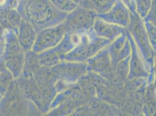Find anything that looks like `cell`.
<instances>
[{"mask_svg":"<svg viewBox=\"0 0 156 116\" xmlns=\"http://www.w3.org/2000/svg\"><path fill=\"white\" fill-rule=\"evenodd\" d=\"M126 28L132 35L143 60L150 72L153 67L155 52L150 43L143 19L137 12H130V21Z\"/></svg>","mask_w":156,"mask_h":116,"instance_id":"6da1fadb","label":"cell"},{"mask_svg":"<svg viewBox=\"0 0 156 116\" xmlns=\"http://www.w3.org/2000/svg\"><path fill=\"white\" fill-rule=\"evenodd\" d=\"M107 46L87 60V70L100 75L112 84L115 78V70Z\"/></svg>","mask_w":156,"mask_h":116,"instance_id":"7a4b0ae2","label":"cell"},{"mask_svg":"<svg viewBox=\"0 0 156 116\" xmlns=\"http://www.w3.org/2000/svg\"><path fill=\"white\" fill-rule=\"evenodd\" d=\"M126 33L131 46L129 73L127 80H133L139 78H149V70L143 60V58L137 47L134 39L128 29H126Z\"/></svg>","mask_w":156,"mask_h":116,"instance_id":"3957f363","label":"cell"},{"mask_svg":"<svg viewBox=\"0 0 156 116\" xmlns=\"http://www.w3.org/2000/svg\"><path fill=\"white\" fill-rule=\"evenodd\" d=\"M98 13L87 8H79L72 16L71 27L73 32L85 34L93 27Z\"/></svg>","mask_w":156,"mask_h":116,"instance_id":"277c9868","label":"cell"},{"mask_svg":"<svg viewBox=\"0 0 156 116\" xmlns=\"http://www.w3.org/2000/svg\"><path fill=\"white\" fill-rule=\"evenodd\" d=\"M130 12L121 0H118L110 10L106 13L98 14L97 17L104 21L127 27L130 21Z\"/></svg>","mask_w":156,"mask_h":116,"instance_id":"5b68a950","label":"cell"},{"mask_svg":"<svg viewBox=\"0 0 156 116\" xmlns=\"http://www.w3.org/2000/svg\"><path fill=\"white\" fill-rule=\"evenodd\" d=\"M98 36L113 41L120 35L125 32L126 28L104 21L96 18L93 27Z\"/></svg>","mask_w":156,"mask_h":116,"instance_id":"8992f818","label":"cell"},{"mask_svg":"<svg viewBox=\"0 0 156 116\" xmlns=\"http://www.w3.org/2000/svg\"><path fill=\"white\" fill-rule=\"evenodd\" d=\"M126 31L123 34L120 35L118 37H117L115 39H114L113 41H112L110 44H109L107 46L109 53V55L110 56L111 64L114 70H115L116 66L118 63L117 60L118 55L121 49L124 46V44L127 39Z\"/></svg>","mask_w":156,"mask_h":116,"instance_id":"52a82bcc","label":"cell"},{"mask_svg":"<svg viewBox=\"0 0 156 116\" xmlns=\"http://www.w3.org/2000/svg\"><path fill=\"white\" fill-rule=\"evenodd\" d=\"M118 0H85L83 6L85 8L95 11L98 14L108 12Z\"/></svg>","mask_w":156,"mask_h":116,"instance_id":"ba28073f","label":"cell"},{"mask_svg":"<svg viewBox=\"0 0 156 116\" xmlns=\"http://www.w3.org/2000/svg\"><path fill=\"white\" fill-rule=\"evenodd\" d=\"M150 43L156 53V26L149 20H143Z\"/></svg>","mask_w":156,"mask_h":116,"instance_id":"9c48e42d","label":"cell"},{"mask_svg":"<svg viewBox=\"0 0 156 116\" xmlns=\"http://www.w3.org/2000/svg\"><path fill=\"white\" fill-rule=\"evenodd\" d=\"M151 4V0H136L137 13L143 19L149 12Z\"/></svg>","mask_w":156,"mask_h":116,"instance_id":"30bf717a","label":"cell"},{"mask_svg":"<svg viewBox=\"0 0 156 116\" xmlns=\"http://www.w3.org/2000/svg\"><path fill=\"white\" fill-rule=\"evenodd\" d=\"M57 6L67 11H72L77 7V4L73 0H51Z\"/></svg>","mask_w":156,"mask_h":116,"instance_id":"8fae6325","label":"cell"},{"mask_svg":"<svg viewBox=\"0 0 156 116\" xmlns=\"http://www.w3.org/2000/svg\"><path fill=\"white\" fill-rule=\"evenodd\" d=\"M130 53H131V46H130L129 41L127 38V39L124 44V46L121 49V51L118 55V58H117L118 62L127 58L128 56H130Z\"/></svg>","mask_w":156,"mask_h":116,"instance_id":"7c38bea8","label":"cell"},{"mask_svg":"<svg viewBox=\"0 0 156 116\" xmlns=\"http://www.w3.org/2000/svg\"><path fill=\"white\" fill-rule=\"evenodd\" d=\"M142 110L146 116H153L156 114V106L153 102L144 103L142 106Z\"/></svg>","mask_w":156,"mask_h":116,"instance_id":"4fadbf2b","label":"cell"},{"mask_svg":"<svg viewBox=\"0 0 156 116\" xmlns=\"http://www.w3.org/2000/svg\"><path fill=\"white\" fill-rule=\"evenodd\" d=\"M5 0H0V4H3Z\"/></svg>","mask_w":156,"mask_h":116,"instance_id":"5bb4252c","label":"cell"},{"mask_svg":"<svg viewBox=\"0 0 156 116\" xmlns=\"http://www.w3.org/2000/svg\"><path fill=\"white\" fill-rule=\"evenodd\" d=\"M74 2H76L77 1H80V0H73Z\"/></svg>","mask_w":156,"mask_h":116,"instance_id":"9a60e30c","label":"cell"}]
</instances>
